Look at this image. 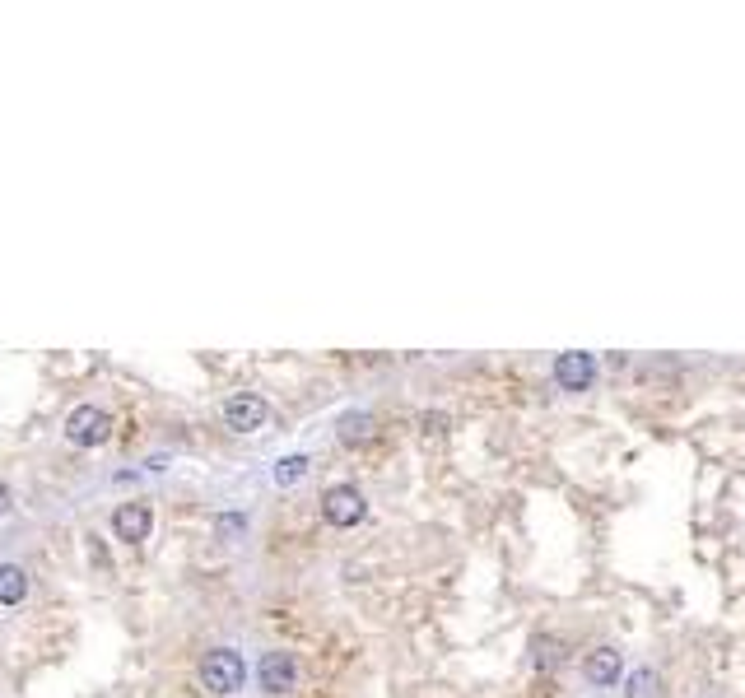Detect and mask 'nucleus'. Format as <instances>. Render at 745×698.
I'll list each match as a JSON object with an SVG mask.
<instances>
[{
    "mask_svg": "<svg viewBox=\"0 0 745 698\" xmlns=\"http://www.w3.org/2000/svg\"><path fill=\"white\" fill-rule=\"evenodd\" d=\"M243 680H247V666H243V657L233 652V647H215V652H205V661H201V685L210 689V694H238L243 689Z\"/></svg>",
    "mask_w": 745,
    "mask_h": 698,
    "instance_id": "1",
    "label": "nucleus"
},
{
    "mask_svg": "<svg viewBox=\"0 0 745 698\" xmlns=\"http://www.w3.org/2000/svg\"><path fill=\"white\" fill-rule=\"evenodd\" d=\"M108 433H112V415H108V410H98V405H80V410H70L66 438H70L75 447H98V443H108Z\"/></svg>",
    "mask_w": 745,
    "mask_h": 698,
    "instance_id": "2",
    "label": "nucleus"
},
{
    "mask_svg": "<svg viewBox=\"0 0 745 698\" xmlns=\"http://www.w3.org/2000/svg\"><path fill=\"white\" fill-rule=\"evenodd\" d=\"M364 512H368V503L354 484H331V489L322 494V517L331 526H359L364 522Z\"/></svg>",
    "mask_w": 745,
    "mask_h": 698,
    "instance_id": "3",
    "label": "nucleus"
},
{
    "mask_svg": "<svg viewBox=\"0 0 745 698\" xmlns=\"http://www.w3.org/2000/svg\"><path fill=\"white\" fill-rule=\"evenodd\" d=\"M257 680L266 694H289L298 685V657L294 652H266L257 666Z\"/></svg>",
    "mask_w": 745,
    "mask_h": 698,
    "instance_id": "4",
    "label": "nucleus"
},
{
    "mask_svg": "<svg viewBox=\"0 0 745 698\" xmlns=\"http://www.w3.org/2000/svg\"><path fill=\"white\" fill-rule=\"evenodd\" d=\"M555 382L564 391H587L596 382V354H587V349H569V354H559V359H555Z\"/></svg>",
    "mask_w": 745,
    "mask_h": 698,
    "instance_id": "5",
    "label": "nucleus"
},
{
    "mask_svg": "<svg viewBox=\"0 0 745 698\" xmlns=\"http://www.w3.org/2000/svg\"><path fill=\"white\" fill-rule=\"evenodd\" d=\"M266 401H261L257 391H238L229 405H224V424H229L233 433H257L261 424H266Z\"/></svg>",
    "mask_w": 745,
    "mask_h": 698,
    "instance_id": "6",
    "label": "nucleus"
},
{
    "mask_svg": "<svg viewBox=\"0 0 745 698\" xmlns=\"http://www.w3.org/2000/svg\"><path fill=\"white\" fill-rule=\"evenodd\" d=\"M583 675L592 680L596 689H610L624 680V657L615 652V647H596V652H587L583 657Z\"/></svg>",
    "mask_w": 745,
    "mask_h": 698,
    "instance_id": "7",
    "label": "nucleus"
},
{
    "mask_svg": "<svg viewBox=\"0 0 745 698\" xmlns=\"http://www.w3.org/2000/svg\"><path fill=\"white\" fill-rule=\"evenodd\" d=\"M149 526H154L149 503H122V508L112 512V531H117V540H126V545H140V540L149 536Z\"/></svg>",
    "mask_w": 745,
    "mask_h": 698,
    "instance_id": "8",
    "label": "nucleus"
},
{
    "mask_svg": "<svg viewBox=\"0 0 745 698\" xmlns=\"http://www.w3.org/2000/svg\"><path fill=\"white\" fill-rule=\"evenodd\" d=\"M28 596V578L19 564H0V605H19Z\"/></svg>",
    "mask_w": 745,
    "mask_h": 698,
    "instance_id": "9",
    "label": "nucleus"
},
{
    "mask_svg": "<svg viewBox=\"0 0 745 698\" xmlns=\"http://www.w3.org/2000/svg\"><path fill=\"white\" fill-rule=\"evenodd\" d=\"M624 698H662V675L652 666H638L629 680H624Z\"/></svg>",
    "mask_w": 745,
    "mask_h": 698,
    "instance_id": "10",
    "label": "nucleus"
},
{
    "mask_svg": "<svg viewBox=\"0 0 745 698\" xmlns=\"http://www.w3.org/2000/svg\"><path fill=\"white\" fill-rule=\"evenodd\" d=\"M373 429H378V424H373V415H345V419H340V443H345V447L368 443V438H373Z\"/></svg>",
    "mask_w": 745,
    "mask_h": 698,
    "instance_id": "11",
    "label": "nucleus"
},
{
    "mask_svg": "<svg viewBox=\"0 0 745 698\" xmlns=\"http://www.w3.org/2000/svg\"><path fill=\"white\" fill-rule=\"evenodd\" d=\"M531 661H536L541 671L564 666V643H559V638H536V643H531Z\"/></svg>",
    "mask_w": 745,
    "mask_h": 698,
    "instance_id": "12",
    "label": "nucleus"
},
{
    "mask_svg": "<svg viewBox=\"0 0 745 698\" xmlns=\"http://www.w3.org/2000/svg\"><path fill=\"white\" fill-rule=\"evenodd\" d=\"M308 475V457H280L275 461V484L285 489V484H298Z\"/></svg>",
    "mask_w": 745,
    "mask_h": 698,
    "instance_id": "13",
    "label": "nucleus"
},
{
    "mask_svg": "<svg viewBox=\"0 0 745 698\" xmlns=\"http://www.w3.org/2000/svg\"><path fill=\"white\" fill-rule=\"evenodd\" d=\"M243 517H219V536H224V540H233V536H238V531H243Z\"/></svg>",
    "mask_w": 745,
    "mask_h": 698,
    "instance_id": "14",
    "label": "nucleus"
},
{
    "mask_svg": "<svg viewBox=\"0 0 745 698\" xmlns=\"http://www.w3.org/2000/svg\"><path fill=\"white\" fill-rule=\"evenodd\" d=\"M5 508H10V494H5V489H0V512H5Z\"/></svg>",
    "mask_w": 745,
    "mask_h": 698,
    "instance_id": "15",
    "label": "nucleus"
}]
</instances>
